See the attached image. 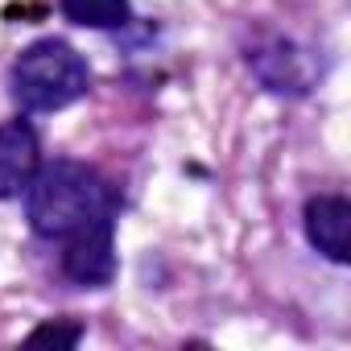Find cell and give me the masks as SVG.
I'll use <instances>...</instances> for the list:
<instances>
[{"label": "cell", "instance_id": "52a82bcc", "mask_svg": "<svg viewBox=\"0 0 351 351\" xmlns=\"http://www.w3.org/2000/svg\"><path fill=\"white\" fill-rule=\"evenodd\" d=\"M79 339H83V326L79 322H42L29 335V343H66V347H75Z\"/></svg>", "mask_w": 351, "mask_h": 351}, {"label": "cell", "instance_id": "3957f363", "mask_svg": "<svg viewBox=\"0 0 351 351\" xmlns=\"http://www.w3.org/2000/svg\"><path fill=\"white\" fill-rule=\"evenodd\" d=\"M116 223H99L75 240L62 244V273L75 281V285H87V289H99L116 277Z\"/></svg>", "mask_w": 351, "mask_h": 351}, {"label": "cell", "instance_id": "7a4b0ae2", "mask_svg": "<svg viewBox=\"0 0 351 351\" xmlns=\"http://www.w3.org/2000/svg\"><path fill=\"white\" fill-rule=\"evenodd\" d=\"M91 87V71L71 42L42 38L13 62V99L25 112H58L83 99Z\"/></svg>", "mask_w": 351, "mask_h": 351}, {"label": "cell", "instance_id": "8992f818", "mask_svg": "<svg viewBox=\"0 0 351 351\" xmlns=\"http://www.w3.org/2000/svg\"><path fill=\"white\" fill-rule=\"evenodd\" d=\"M62 17L87 29H120L128 25V0H62Z\"/></svg>", "mask_w": 351, "mask_h": 351}, {"label": "cell", "instance_id": "5b68a950", "mask_svg": "<svg viewBox=\"0 0 351 351\" xmlns=\"http://www.w3.org/2000/svg\"><path fill=\"white\" fill-rule=\"evenodd\" d=\"M42 165V145L29 120H9L0 124V199L25 195L29 178Z\"/></svg>", "mask_w": 351, "mask_h": 351}, {"label": "cell", "instance_id": "277c9868", "mask_svg": "<svg viewBox=\"0 0 351 351\" xmlns=\"http://www.w3.org/2000/svg\"><path fill=\"white\" fill-rule=\"evenodd\" d=\"M306 240L335 265L351 261V203L343 195H314L302 211Z\"/></svg>", "mask_w": 351, "mask_h": 351}, {"label": "cell", "instance_id": "6da1fadb", "mask_svg": "<svg viewBox=\"0 0 351 351\" xmlns=\"http://www.w3.org/2000/svg\"><path fill=\"white\" fill-rule=\"evenodd\" d=\"M116 191L99 169L83 161H50L38 165V173L25 186V219L42 240H75L99 223H116Z\"/></svg>", "mask_w": 351, "mask_h": 351}]
</instances>
